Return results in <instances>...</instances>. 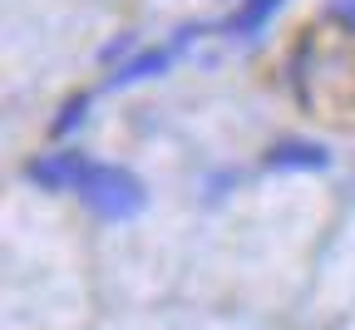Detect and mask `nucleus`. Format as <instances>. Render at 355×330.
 Wrapping results in <instances>:
<instances>
[{"instance_id":"f257e3e1","label":"nucleus","mask_w":355,"mask_h":330,"mask_svg":"<svg viewBox=\"0 0 355 330\" xmlns=\"http://www.w3.org/2000/svg\"><path fill=\"white\" fill-rule=\"evenodd\" d=\"M79 198L84 207L104 217V222H128V217H139L144 202H148V187L133 177L128 168H114V163H89L84 182H79Z\"/></svg>"},{"instance_id":"f03ea898","label":"nucleus","mask_w":355,"mask_h":330,"mask_svg":"<svg viewBox=\"0 0 355 330\" xmlns=\"http://www.w3.org/2000/svg\"><path fill=\"white\" fill-rule=\"evenodd\" d=\"M84 173H89V163L74 153V148H60V153H44V158H30L25 163V177L35 182V187H44V193H79V182H84Z\"/></svg>"},{"instance_id":"7ed1b4c3","label":"nucleus","mask_w":355,"mask_h":330,"mask_svg":"<svg viewBox=\"0 0 355 330\" xmlns=\"http://www.w3.org/2000/svg\"><path fill=\"white\" fill-rule=\"evenodd\" d=\"M331 163V153L321 144H277V148H266V168H311V173H321Z\"/></svg>"},{"instance_id":"20e7f679","label":"nucleus","mask_w":355,"mask_h":330,"mask_svg":"<svg viewBox=\"0 0 355 330\" xmlns=\"http://www.w3.org/2000/svg\"><path fill=\"white\" fill-rule=\"evenodd\" d=\"M173 64V50H144V55H133L128 64H119L109 74V89H128V84H139V79H153Z\"/></svg>"},{"instance_id":"39448f33","label":"nucleus","mask_w":355,"mask_h":330,"mask_svg":"<svg viewBox=\"0 0 355 330\" xmlns=\"http://www.w3.org/2000/svg\"><path fill=\"white\" fill-rule=\"evenodd\" d=\"M277 10H282V0H247V6H242V10L227 20V35H237V40H252V35H257L266 20H272Z\"/></svg>"},{"instance_id":"423d86ee","label":"nucleus","mask_w":355,"mask_h":330,"mask_svg":"<svg viewBox=\"0 0 355 330\" xmlns=\"http://www.w3.org/2000/svg\"><path fill=\"white\" fill-rule=\"evenodd\" d=\"M84 109H89V94H74V99L64 104V114L55 119V128H50V133H55V138H64V133H74V128L84 123Z\"/></svg>"},{"instance_id":"0eeeda50","label":"nucleus","mask_w":355,"mask_h":330,"mask_svg":"<svg viewBox=\"0 0 355 330\" xmlns=\"http://www.w3.org/2000/svg\"><path fill=\"white\" fill-rule=\"evenodd\" d=\"M336 20H345V25H355V0H336Z\"/></svg>"}]
</instances>
